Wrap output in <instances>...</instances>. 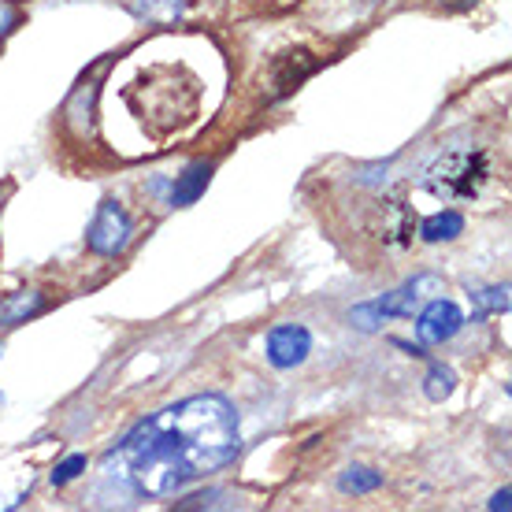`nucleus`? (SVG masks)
<instances>
[{
    "label": "nucleus",
    "mask_w": 512,
    "mask_h": 512,
    "mask_svg": "<svg viewBox=\"0 0 512 512\" xmlns=\"http://www.w3.org/2000/svg\"><path fill=\"white\" fill-rule=\"evenodd\" d=\"M238 409L219 394L175 401L108 449L101 472L138 498H167L238 457Z\"/></svg>",
    "instance_id": "obj_1"
},
{
    "label": "nucleus",
    "mask_w": 512,
    "mask_h": 512,
    "mask_svg": "<svg viewBox=\"0 0 512 512\" xmlns=\"http://www.w3.org/2000/svg\"><path fill=\"white\" fill-rule=\"evenodd\" d=\"M490 182V156L479 149H453L427 164L423 190L438 201H475Z\"/></svg>",
    "instance_id": "obj_2"
},
{
    "label": "nucleus",
    "mask_w": 512,
    "mask_h": 512,
    "mask_svg": "<svg viewBox=\"0 0 512 512\" xmlns=\"http://www.w3.org/2000/svg\"><path fill=\"white\" fill-rule=\"evenodd\" d=\"M134 238V219L127 216V208L119 201H101L97 216H93L90 231H86V245H90L97 256H119Z\"/></svg>",
    "instance_id": "obj_3"
},
{
    "label": "nucleus",
    "mask_w": 512,
    "mask_h": 512,
    "mask_svg": "<svg viewBox=\"0 0 512 512\" xmlns=\"http://www.w3.org/2000/svg\"><path fill=\"white\" fill-rule=\"evenodd\" d=\"M464 327V312L446 297H431L423 301L420 308V320H416V338L420 346H442L449 338H457Z\"/></svg>",
    "instance_id": "obj_4"
},
{
    "label": "nucleus",
    "mask_w": 512,
    "mask_h": 512,
    "mask_svg": "<svg viewBox=\"0 0 512 512\" xmlns=\"http://www.w3.org/2000/svg\"><path fill=\"white\" fill-rule=\"evenodd\" d=\"M438 294H442V279H438V275H416L412 282H405V286H397V290L379 297L375 308H379L383 316L405 320L412 312H420L423 301H431V297H438Z\"/></svg>",
    "instance_id": "obj_5"
},
{
    "label": "nucleus",
    "mask_w": 512,
    "mask_h": 512,
    "mask_svg": "<svg viewBox=\"0 0 512 512\" xmlns=\"http://www.w3.org/2000/svg\"><path fill=\"white\" fill-rule=\"evenodd\" d=\"M312 353V334L301 323H282L268 334V364L279 372H290L297 364H305Z\"/></svg>",
    "instance_id": "obj_6"
},
{
    "label": "nucleus",
    "mask_w": 512,
    "mask_h": 512,
    "mask_svg": "<svg viewBox=\"0 0 512 512\" xmlns=\"http://www.w3.org/2000/svg\"><path fill=\"white\" fill-rule=\"evenodd\" d=\"M379 231H383V242L401 249V245L412 242V234H416V216H412V208L405 201H383L379 208Z\"/></svg>",
    "instance_id": "obj_7"
},
{
    "label": "nucleus",
    "mask_w": 512,
    "mask_h": 512,
    "mask_svg": "<svg viewBox=\"0 0 512 512\" xmlns=\"http://www.w3.org/2000/svg\"><path fill=\"white\" fill-rule=\"evenodd\" d=\"M212 171H216V167L208 164V160H197V164L186 167V171L179 175V182L171 186V205H175V208L193 205V201H197V197L208 190V182H212Z\"/></svg>",
    "instance_id": "obj_8"
},
{
    "label": "nucleus",
    "mask_w": 512,
    "mask_h": 512,
    "mask_svg": "<svg viewBox=\"0 0 512 512\" xmlns=\"http://www.w3.org/2000/svg\"><path fill=\"white\" fill-rule=\"evenodd\" d=\"M38 312H45V294L41 290H19L0 301V327H19V323L34 320Z\"/></svg>",
    "instance_id": "obj_9"
},
{
    "label": "nucleus",
    "mask_w": 512,
    "mask_h": 512,
    "mask_svg": "<svg viewBox=\"0 0 512 512\" xmlns=\"http://www.w3.org/2000/svg\"><path fill=\"white\" fill-rule=\"evenodd\" d=\"M457 234H464V216L461 212H453V208L438 212V216H427L420 223L423 242H453Z\"/></svg>",
    "instance_id": "obj_10"
},
{
    "label": "nucleus",
    "mask_w": 512,
    "mask_h": 512,
    "mask_svg": "<svg viewBox=\"0 0 512 512\" xmlns=\"http://www.w3.org/2000/svg\"><path fill=\"white\" fill-rule=\"evenodd\" d=\"M338 487H342V494H372V490L383 487V472L364 468V464H353V468H346V472H342Z\"/></svg>",
    "instance_id": "obj_11"
},
{
    "label": "nucleus",
    "mask_w": 512,
    "mask_h": 512,
    "mask_svg": "<svg viewBox=\"0 0 512 512\" xmlns=\"http://www.w3.org/2000/svg\"><path fill=\"white\" fill-rule=\"evenodd\" d=\"M453 386H457V375H453V368H442V364H431V372H427V379H423V394H427V401H446L449 394H453Z\"/></svg>",
    "instance_id": "obj_12"
},
{
    "label": "nucleus",
    "mask_w": 512,
    "mask_h": 512,
    "mask_svg": "<svg viewBox=\"0 0 512 512\" xmlns=\"http://www.w3.org/2000/svg\"><path fill=\"white\" fill-rule=\"evenodd\" d=\"M138 4V12L145 19H153V23H171V19H179L186 12V0H134Z\"/></svg>",
    "instance_id": "obj_13"
},
{
    "label": "nucleus",
    "mask_w": 512,
    "mask_h": 512,
    "mask_svg": "<svg viewBox=\"0 0 512 512\" xmlns=\"http://www.w3.org/2000/svg\"><path fill=\"white\" fill-rule=\"evenodd\" d=\"M472 305L479 316H487V312H505V308H509V286L479 290V294H472Z\"/></svg>",
    "instance_id": "obj_14"
},
{
    "label": "nucleus",
    "mask_w": 512,
    "mask_h": 512,
    "mask_svg": "<svg viewBox=\"0 0 512 512\" xmlns=\"http://www.w3.org/2000/svg\"><path fill=\"white\" fill-rule=\"evenodd\" d=\"M82 472H86V457H82V453H75V457H67V461L56 464L49 479H52V487H67V483H75Z\"/></svg>",
    "instance_id": "obj_15"
},
{
    "label": "nucleus",
    "mask_w": 512,
    "mask_h": 512,
    "mask_svg": "<svg viewBox=\"0 0 512 512\" xmlns=\"http://www.w3.org/2000/svg\"><path fill=\"white\" fill-rule=\"evenodd\" d=\"M386 316L375 308V301H368V305H357L353 312H349V323L357 327V331H379V323H383Z\"/></svg>",
    "instance_id": "obj_16"
},
{
    "label": "nucleus",
    "mask_w": 512,
    "mask_h": 512,
    "mask_svg": "<svg viewBox=\"0 0 512 512\" xmlns=\"http://www.w3.org/2000/svg\"><path fill=\"white\" fill-rule=\"evenodd\" d=\"M15 26H19V12H15V8H8V4H0V41L8 38Z\"/></svg>",
    "instance_id": "obj_17"
},
{
    "label": "nucleus",
    "mask_w": 512,
    "mask_h": 512,
    "mask_svg": "<svg viewBox=\"0 0 512 512\" xmlns=\"http://www.w3.org/2000/svg\"><path fill=\"white\" fill-rule=\"evenodd\" d=\"M509 498H512V490L509 487H505V490H498V494H494V498H490V505H487V509H494V512H505V509H509Z\"/></svg>",
    "instance_id": "obj_18"
},
{
    "label": "nucleus",
    "mask_w": 512,
    "mask_h": 512,
    "mask_svg": "<svg viewBox=\"0 0 512 512\" xmlns=\"http://www.w3.org/2000/svg\"><path fill=\"white\" fill-rule=\"evenodd\" d=\"M442 8H449V12H461V8H472L475 0H438Z\"/></svg>",
    "instance_id": "obj_19"
}]
</instances>
